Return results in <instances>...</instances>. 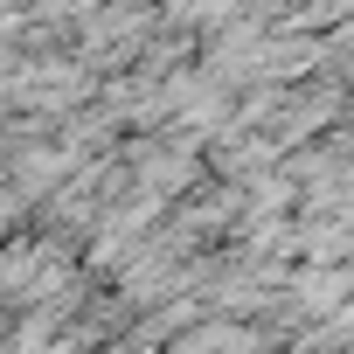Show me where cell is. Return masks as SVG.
Instances as JSON below:
<instances>
[{
    "mask_svg": "<svg viewBox=\"0 0 354 354\" xmlns=\"http://www.w3.org/2000/svg\"><path fill=\"white\" fill-rule=\"evenodd\" d=\"M49 21H70V15H97V0H35Z\"/></svg>",
    "mask_w": 354,
    "mask_h": 354,
    "instance_id": "cell-1",
    "label": "cell"
}]
</instances>
